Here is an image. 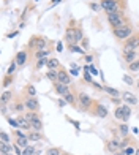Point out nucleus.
<instances>
[{
	"instance_id": "obj_1",
	"label": "nucleus",
	"mask_w": 139,
	"mask_h": 155,
	"mask_svg": "<svg viewBox=\"0 0 139 155\" xmlns=\"http://www.w3.org/2000/svg\"><path fill=\"white\" fill-rule=\"evenodd\" d=\"M108 19H109L111 25H112L114 29H118V27L127 25V24H125V19H123V13H122V11L109 13V14H108Z\"/></svg>"
},
{
	"instance_id": "obj_2",
	"label": "nucleus",
	"mask_w": 139,
	"mask_h": 155,
	"mask_svg": "<svg viewBox=\"0 0 139 155\" xmlns=\"http://www.w3.org/2000/svg\"><path fill=\"white\" fill-rule=\"evenodd\" d=\"M114 35H116V38H118V40H128L133 35V27L123 25V27H118V29H114Z\"/></svg>"
},
{
	"instance_id": "obj_3",
	"label": "nucleus",
	"mask_w": 139,
	"mask_h": 155,
	"mask_svg": "<svg viewBox=\"0 0 139 155\" xmlns=\"http://www.w3.org/2000/svg\"><path fill=\"white\" fill-rule=\"evenodd\" d=\"M101 8L109 14V13H114V11H120L118 10V2L117 0H101Z\"/></svg>"
},
{
	"instance_id": "obj_4",
	"label": "nucleus",
	"mask_w": 139,
	"mask_h": 155,
	"mask_svg": "<svg viewBox=\"0 0 139 155\" xmlns=\"http://www.w3.org/2000/svg\"><path fill=\"white\" fill-rule=\"evenodd\" d=\"M123 59H125V62H128V63L134 62V60L138 59V49H131V48H127V46H125L123 48Z\"/></svg>"
},
{
	"instance_id": "obj_5",
	"label": "nucleus",
	"mask_w": 139,
	"mask_h": 155,
	"mask_svg": "<svg viewBox=\"0 0 139 155\" xmlns=\"http://www.w3.org/2000/svg\"><path fill=\"white\" fill-rule=\"evenodd\" d=\"M65 40L70 43V45H76V29H73V27H70V29H66Z\"/></svg>"
},
{
	"instance_id": "obj_6",
	"label": "nucleus",
	"mask_w": 139,
	"mask_h": 155,
	"mask_svg": "<svg viewBox=\"0 0 139 155\" xmlns=\"http://www.w3.org/2000/svg\"><path fill=\"white\" fill-rule=\"evenodd\" d=\"M127 48H131V49H138L139 48V35H131L130 38L127 40Z\"/></svg>"
},
{
	"instance_id": "obj_7",
	"label": "nucleus",
	"mask_w": 139,
	"mask_h": 155,
	"mask_svg": "<svg viewBox=\"0 0 139 155\" xmlns=\"http://www.w3.org/2000/svg\"><path fill=\"white\" fill-rule=\"evenodd\" d=\"M57 81H59L60 84H66V86H68V84L71 82V78H70V75L65 71V70H60V71H59V78H57Z\"/></svg>"
},
{
	"instance_id": "obj_8",
	"label": "nucleus",
	"mask_w": 139,
	"mask_h": 155,
	"mask_svg": "<svg viewBox=\"0 0 139 155\" xmlns=\"http://www.w3.org/2000/svg\"><path fill=\"white\" fill-rule=\"evenodd\" d=\"M122 100L128 104H138V97H134L131 92H125L123 95H122Z\"/></svg>"
},
{
	"instance_id": "obj_9",
	"label": "nucleus",
	"mask_w": 139,
	"mask_h": 155,
	"mask_svg": "<svg viewBox=\"0 0 139 155\" xmlns=\"http://www.w3.org/2000/svg\"><path fill=\"white\" fill-rule=\"evenodd\" d=\"M11 150H14V146L11 143H2L0 144V154L2 155H10Z\"/></svg>"
},
{
	"instance_id": "obj_10",
	"label": "nucleus",
	"mask_w": 139,
	"mask_h": 155,
	"mask_svg": "<svg viewBox=\"0 0 139 155\" xmlns=\"http://www.w3.org/2000/svg\"><path fill=\"white\" fill-rule=\"evenodd\" d=\"M79 103H81V106H82V108H89L90 104H92V100H90V97L87 95V93L81 92L79 93Z\"/></svg>"
},
{
	"instance_id": "obj_11",
	"label": "nucleus",
	"mask_w": 139,
	"mask_h": 155,
	"mask_svg": "<svg viewBox=\"0 0 139 155\" xmlns=\"http://www.w3.org/2000/svg\"><path fill=\"white\" fill-rule=\"evenodd\" d=\"M55 92L59 93V95L65 97V95H68V93H70V90H68V86H66V84L57 82V84H55Z\"/></svg>"
},
{
	"instance_id": "obj_12",
	"label": "nucleus",
	"mask_w": 139,
	"mask_h": 155,
	"mask_svg": "<svg viewBox=\"0 0 139 155\" xmlns=\"http://www.w3.org/2000/svg\"><path fill=\"white\" fill-rule=\"evenodd\" d=\"M24 104H25V108L29 111H36V109H38V100H36V98L25 100V103H24Z\"/></svg>"
},
{
	"instance_id": "obj_13",
	"label": "nucleus",
	"mask_w": 139,
	"mask_h": 155,
	"mask_svg": "<svg viewBox=\"0 0 139 155\" xmlns=\"http://www.w3.org/2000/svg\"><path fill=\"white\" fill-rule=\"evenodd\" d=\"M118 147H120V141H117V139H112V141H109V143L106 144V149L109 150V152H117L118 150Z\"/></svg>"
},
{
	"instance_id": "obj_14",
	"label": "nucleus",
	"mask_w": 139,
	"mask_h": 155,
	"mask_svg": "<svg viewBox=\"0 0 139 155\" xmlns=\"http://www.w3.org/2000/svg\"><path fill=\"white\" fill-rule=\"evenodd\" d=\"M16 144H18L21 149H25L27 146H29V136H16Z\"/></svg>"
},
{
	"instance_id": "obj_15",
	"label": "nucleus",
	"mask_w": 139,
	"mask_h": 155,
	"mask_svg": "<svg viewBox=\"0 0 139 155\" xmlns=\"http://www.w3.org/2000/svg\"><path fill=\"white\" fill-rule=\"evenodd\" d=\"M25 62H27V52H18V56H16V63L18 65H25Z\"/></svg>"
},
{
	"instance_id": "obj_16",
	"label": "nucleus",
	"mask_w": 139,
	"mask_h": 155,
	"mask_svg": "<svg viewBox=\"0 0 139 155\" xmlns=\"http://www.w3.org/2000/svg\"><path fill=\"white\" fill-rule=\"evenodd\" d=\"M114 117L118 120H127V116H125V111H123V106H118L114 112Z\"/></svg>"
},
{
	"instance_id": "obj_17",
	"label": "nucleus",
	"mask_w": 139,
	"mask_h": 155,
	"mask_svg": "<svg viewBox=\"0 0 139 155\" xmlns=\"http://www.w3.org/2000/svg\"><path fill=\"white\" fill-rule=\"evenodd\" d=\"M30 128L32 130H36V131H40L43 128V123H41V120L40 119H35V120H32V122H30Z\"/></svg>"
},
{
	"instance_id": "obj_18",
	"label": "nucleus",
	"mask_w": 139,
	"mask_h": 155,
	"mask_svg": "<svg viewBox=\"0 0 139 155\" xmlns=\"http://www.w3.org/2000/svg\"><path fill=\"white\" fill-rule=\"evenodd\" d=\"M18 122H19V127L24 130H29L30 128V122L25 119V117H18Z\"/></svg>"
},
{
	"instance_id": "obj_19",
	"label": "nucleus",
	"mask_w": 139,
	"mask_h": 155,
	"mask_svg": "<svg viewBox=\"0 0 139 155\" xmlns=\"http://www.w3.org/2000/svg\"><path fill=\"white\" fill-rule=\"evenodd\" d=\"M11 92L10 90H5V92L2 93V97H0V100H2V104H5V103H8L10 100H11Z\"/></svg>"
},
{
	"instance_id": "obj_20",
	"label": "nucleus",
	"mask_w": 139,
	"mask_h": 155,
	"mask_svg": "<svg viewBox=\"0 0 139 155\" xmlns=\"http://www.w3.org/2000/svg\"><path fill=\"white\" fill-rule=\"evenodd\" d=\"M36 149L33 146H27L25 149H22V155H36Z\"/></svg>"
},
{
	"instance_id": "obj_21",
	"label": "nucleus",
	"mask_w": 139,
	"mask_h": 155,
	"mask_svg": "<svg viewBox=\"0 0 139 155\" xmlns=\"http://www.w3.org/2000/svg\"><path fill=\"white\" fill-rule=\"evenodd\" d=\"M59 65H60V63H59V60H57V59H49V60H47V65L46 67L49 70H55Z\"/></svg>"
},
{
	"instance_id": "obj_22",
	"label": "nucleus",
	"mask_w": 139,
	"mask_h": 155,
	"mask_svg": "<svg viewBox=\"0 0 139 155\" xmlns=\"http://www.w3.org/2000/svg\"><path fill=\"white\" fill-rule=\"evenodd\" d=\"M97 116L98 117H106L108 116V109L104 106H101V104H100V106H97Z\"/></svg>"
},
{
	"instance_id": "obj_23",
	"label": "nucleus",
	"mask_w": 139,
	"mask_h": 155,
	"mask_svg": "<svg viewBox=\"0 0 139 155\" xmlns=\"http://www.w3.org/2000/svg\"><path fill=\"white\" fill-rule=\"evenodd\" d=\"M104 92H108L111 97H112V98H117V97L120 95V93H118V90H117V89H112V87H104Z\"/></svg>"
},
{
	"instance_id": "obj_24",
	"label": "nucleus",
	"mask_w": 139,
	"mask_h": 155,
	"mask_svg": "<svg viewBox=\"0 0 139 155\" xmlns=\"http://www.w3.org/2000/svg\"><path fill=\"white\" fill-rule=\"evenodd\" d=\"M46 45H47V41L45 38H38V40H36V49H40V51H43V49L46 48Z\"/></svg>"
},
{
	"instance_id": "obj_25",
	"label": "nucleus",
	"mask_w": 139,
	"mask_h": 155,
	"mask_svg": "<svg viewBox=\"0 0 139 155\" xmlns=\"http://www.w3.org/2000/svg\"><path fill=\"white\" fill-rule=\"evenodd\" d=\"M87 70H89V65H86V67H84V79H86L87 82H93L92 76H90V73L87 71Z\"/></svg>"
},
{
	"instance_id": "obj_26",
	"label": "nucleus",
	"mask_w": 139,
	"mask_h": 155,
	"mask_svg": "<svg viewBox=\"0 0 139 155\" xmlns=\"http://www.w3.org/2000/svg\"><path fill=\"white\" fill-rule=\"evenodd\" d=\"M128 68H130V71H139V60L131 62L130 65H128Z\"/></svg>"
},
{
	"instance_id": "obj_27",
	"label": "nucleus",
	"mask_w": 139,
	"mask_h": 155,
	"mask_svg": "<svg viewBox=\"0 0 139 155\" xmlns=\"http://www.w3.org/2000/svg\"><path fill=\"white\" fill-rule=\"evenodd\" d=\"M36 56V59H46L47 56H49V51H46V49H43V51H38L35 54Z\"/></svg>"
},
{
	"instance_id": "obj_28",
	"label": "nucleus",
	"mask_w": 139,
	"mask_h": 155,
	"mask_svg": "<svg viewBox=\"0 0 139 155\" xmlns=\"http://www.w3.org/2000/svg\"><path fill=\"white\" fill-rule=\"evenodd\" d=\"M46 155H62V150H60L59 147H52V149L47 150Z\"/></svg>"
},
{
	"instance_id": "obj_29",
	"label": "nucleus",
	"mask_w": 139,
	"mask_h": 155,
	"mask_svg": "<svg viewBox=\"0 0 139 155\" xmlns=\"http://www.w3.org/2000/svg\"><path fill=\"white\" fill-rule=\"evenodd\" d=\"M29 139H30V141H40V139H41V134H40L38 131H35V133H30V134H29Z\"/></svg>"
},
{
	"instance_id": "obj_30",
	"label": "nucleus",
	"mask_w": 139,
	"mask_h": 155,
	"mask_svg": "<svg viewBox=\"0 0 139 155\" xmlns=\"http://www.w3.org/2000/svg\"><path fill=\"white\" fill-rule=\"evenodd\" d=\"M118 128H120V133L123 134V136H127V134H128V131H130V127H128L127 123H122V125L118 127Z\"/></svg>"
},
{
	"instance_id": "obj_31",
	"label": "nucleus",
	"mask_w": 139,
	"mask_h": 155,
	"mask_svg": "<svg viewBox=\"0 0 139 155\" xmlns=\"http://www.w3.org/2000/svg\"><path fill=\"white\" fill-rule=\"evenodd\" d=\"M47 78H49L51 81H55L57 78H59V73L54 71V70H49V71H47Z\"/></svg>"
},
{
	"instance_id": "obj_32",
	"label": "nucleus",
	"mask_w": 139,
	"mask_h": 155,
	"mask_svg": "<svg viewBox=\"0 0 139 155\" xmlns=\"http://www.w3.org/2000/svg\"><path fill=\"white\" fill-rule=\"evenodd\" d=\"M25 119L29 120V122H32V120L38 119V116H36V114L33 112V111H30V112H27V114H25Z\"/></svg>"
},
{
	"instance_id": "obj_33",
	"label": "nucleus",
	"mask_w": 139,
	"mask_h": 155,
	"mask_svg": "<svg viewBox=\"0 0 139 155\" xmlns=\"http://www.w3.org/2000/svg\"><path fill=\"white\" fill-rule=\"evenodd\" d=\"M0 139H2V143H11V139H10V136L5 133V131H2V133H0Z\"/></svg>"
},
{
	"instance_id": "obj_34",
	"label": "nucleus",
	"mask_w": 139,
	"mask_h": 155,
	"mask_svg": "<svg viewBox=\"0 0 139 155\" xmlns=\"http://www.w3.org/2000/svg\"><path fill=\"white\" fill-rule=\"evenodd\" d=\"M70 51H71V52H79V54H84V49H82V48H77V46H74V45H70Z\"/></svg>"
},
{
	"instance_id": "obj_35",
	"label": "nucleus",
	"mask_w": 139,
	"mask_h": 155,
	"mask_svg": "<svg viewBox=\"0 0 139 155\" xmlns=\"http://www.w3.org/2000/svg\"><path fill=\"white\" fill-rule=\"evenodd\" d=\"M16 65H18V63H16V60H14V62H11V65L8 67V75H10V76H11L13 73H14V70H16Z\"/></svg>"
},
{
	"instance_id": "obj_36",
	"label": "nucleus",
	"mask_w": 139,
	"mask_h": 155,
	"mask_svg": "<svg viewBox=\"0 0 139 155\" xmlns=\"http://www.w3.org/2000/svg\"><path fill=\"white\" fill-rule=\"evenodd\" d=\"M89 6L93 10V11H97V13L101 10V5H98V3H93V2H90V3H89Z\"/></svg>"
},
{
	"instance_id": "obj_37",
	"label": "nucleus",
	"mask_w": 139,
	"mask_h": 155,
	"mask_svg": "<svg viewBox=\"0 0 139 155\" xmlns=\"http://www.w3.org/2000/svg\"><path fill=\"white\" fill-rule=\"evenodd\" d=\"M70 75H71V76H77V75H79V68H77V67L74 65V63H73V68H71Z\"/></svg>"
},
{
	"instance_id": "obj_38",
	"label": "nucleus",
	"mask_w": 139,
	"mask_h": 155,
	"mask_svg": "<svg viewBox=\"0 0 139 155\" xmlns=\"http://www.w3.org/2000/svg\"><path fill=\"white\" fill-rule=\"evenodd\" d=\"M47 65V60L46 59H38V63H36V68H41V67Z\"/></svg>"
},
{
	"instance_id": "obj_39",
	"label": "nucleus",
	"mask_w": 139,
	"mask_h": 155,
	"mask_svg": "<svg viewBox=\"0 0 139 155\" xmlns=\"http://www.w3.org/2000/svg\"><path fill=\"white\" fill-rule=\"evenodd\" d=\"M81 40H84V38H82V30H81V29H76V43L81 41Z\"/></svg>"
},
{
	"instance_id": "obj_40",
	"label": "nucleus",
	"mask_w": 139,
	"mask_h": 155,
	"mask_svg": "<svg viewBox=\"0 0 139 155\" xmlns=\"http://www.w3.org/2000/svg\"><path fill=\"white\" fill-rule=\"evenodd\" d=\"M63 98L66 100V103H74V97L71 95V93H68V95H65Z\"/></svg>"
},
{
	"instance_id": "obj_41",
	"label": "nucleus",
	"mask_w": 139,
	"mask_h": 155,
	"mask_svg": "<svg viewBox=\"0 0 139 155\" xmlns=\"http://www.w3.org/2000/svg\"><path fill=\"white\" fill-rule=\"evenodd\" d=\"M123 81L128 84V86H133V79H131V78L128 76V75H125V76H123Z\"/></svg>"
},
{
	"instance_id": "obj_42",
	"label": "nucleus",
	"mask_w": 139,
	"mask_h": 155,
	"mask_svg": "<svg viewBox=\"0 0 139 155\" xmlns=\"http://www.w3.org/2000/svg\"><path fill=\"white\" fill-rule=\"evenodd\" d=\"M27 90H29V93H30L32 97L36 95V90H35V87H33V86H29V89H27Z\"/></svg>"
},
{
	"instance_id": "obj_43",
	"label": "nucleus",
	"mask_w": 139,
	"mask_h": 155,
	"mask_svg": "<svg viewBox=\"0 0 139 155\" xmlns=\"http://www.w3.org/2000/svg\"><path fill=\"white\" fill-rule=\"evenodd\" d=\"M134 152H136V150H134L133 147H127V149H125V154H127V155H131V154H134Z\"/></svg>"
},
{
	"instance_id": "obj_44",
	"label": "nucleus",
	"mask_w": 139,
	"mask_h": 155,
	"mask_svg": "<svg viewBox=\"0 0 139 155\" xmlns=\"http://www.w3.org/2000/svg\"><path fill=\"white\" fill-rule=\"evenodd\" d=\"M123 111H125V116H127V119H128V117H130V112H131L130 106H123Z\"/></svg>"
},
{
	"instance_id": "obj_45",
	"label": "nucleus",
	"mask_w": 139,
	"mask_h": 155,
	"mask_svg": "<svg viewBox=\"0 0 139 155\" xmlns=\"http://www.w3.org/2000/svg\"><path fill=\"white\" fill-rule=\"evenodd\" d=\"M93 84V87H95V89H100V90H104V87L103 86H100V84H98V82H92Z\"/></svg>"
},
{
	"instance_id": "obj_46",
	"label": "nucleus",
	"mask_w": 139,
	"mask_h": 155,
	"mask_svg": "<svg viewBox=\"0 0 139 155\" xmlns=\"http://www.w3.org/2000/svg\"><path fill=\"white\" fill-rule=\"evenodd\" d=\"M63 51V45L62 43H57V52H62Z\"/></svg>"
},
{
	"instance_id": "obj_47",
	"label": "nucleus",
	"mask_w": 139,
	"mask_h": 155,
	"mask_svg": "<svg viewBox=\"0 0 139 155\" xmlns=\"http://www.w3.org/2000/svg\"><path fill=\"white\" fill-rule=\"evenodd\" d=\"M120 147L127 149V147H128V141H120Z\"/></svg>"
},
{
	"instance_id": "obj_48",
	"label": "nucleus",
	"mask_w": 139,
	"mask_h": 155,
	"mask_svg": "<svg viewBox=\"0 0 139 155\" xmlns=\"http://www.w3.org/2000/svg\"><path fill=\"white\" fill-rule=\"evenodd\" d=\"M65 104H66V100L65 98H60L59 100V106H65Z\"/></svg>"
},
{
	"instance_id": "obj_49",
	"label": "nucleus",
	"mask_w": 139,
	"mask_h": 155,
	"mask_svg": "<svg viewBox=\"0 0 139 155\" xmlns=\"http://www.w3.org/2000/svg\"><path fill=\"white\" fill-rule=\"evenodd\" d=\"M24 106H25V104H16V109H18V111H22Z\"/></svg>"
},
{
	"instance_id": "obj_50",
	"label": "nucleus",
	"mask_w": 139,
	"mask_h": 155,
	"mask_svg": "<svg viewBox=\"0 0 139 155\" xmlns=\"http://www.w3.org/2000/svg\"><path fill=\"white\" fill-rule=\"evenodd\" d=\"M112 155H127V154H125V150H120V152L117 150V152H114Z\"/></svg>"
},
{
	"instance_id": "obj_51",
	"label": "nucleus",
	"mask_w": 139,
	"mask_h": 155,
	"mask_svg": "<svg viewBox=\"0 0 139 155\" xmlns=\"http://www.w3.org/2000/svg\"><path fill=\"white\" fill-rule=\"evenodd\" d=\"M89 70H90V71H92V73H93V75H97V73H98V71H97V70H95V68H93V67H92V65H89Z\"/></svg>"
},
{
	"instance_id": "obj_52",
	"label": "nucleus",
	"mask_w": 139,
	"mask_h": 155,
	"mask_svg": "<svg viewBox=\"0 0 139 155\" xmlns=\"http://www.w3.org/2000/svg\"><path fill=\"white\" fill-rule=\"evenodd\" d=\"M92 59H93L92 56H86V62H89V63H90V62H92Z\"/></svg>"
},
{
	"instance_id": "obj_53",
	"label": "nucleus",
	"mask_w": 139,
	"mask_h": 155,
	"mask_svg": "<svg viewBox=\"0 0 139 155\" xmlns=\"http://www.w3.org/2000/svg\"><path fill=\"white\" fill-rule=\"evenodd\" d=\"M60 2V0H54V5H57V3H59Z\"/></svg>"
},
{
	"instance_id": "obj_54",
	"label": "nucleus",
	"mask_w": 139,
	"mask_h": 155,
	"mask_svg": "<svg viewBox=\"0 0 139 155\" xmlns=\"http://www.w3.org/2000/svg\"><path fill=\"white\" fill-rule=\"evenodd\" d=\"M134 155H139V149L136 150V152H134Z\"/></svg>"
},
{
	"instance_id": "obj_55",
	"label": "nucleus",
	"mask_w": 139,
	"mask_h": 155,
	"mask_svg": "<svg viewBox=\"0 0 139 155\" xmlns=\"http://www.w3.org/2000/svg\"><path fill=\"white\" fill-rule=\"evenodd\" d=\"M36 155H40V152H38V154H36Z\"/></svg>"
}]
</instances>
